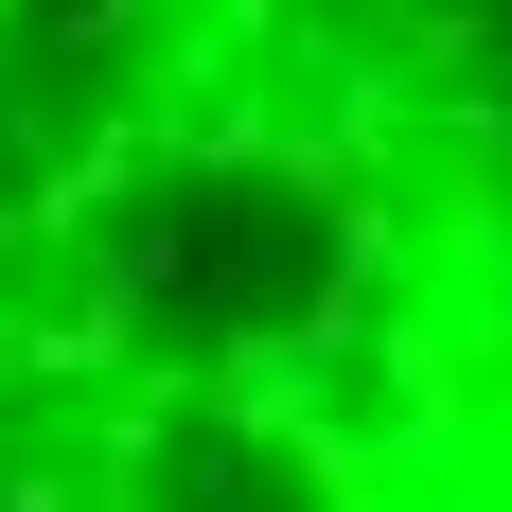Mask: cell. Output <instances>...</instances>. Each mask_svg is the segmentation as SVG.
<instances>
[{
    "mask_svg": "<svg viewBox=\"0 0 512 512\" xmlns=\"http://www.w3.org/2000/svg\"><path fill=\"white\" fill-rule=\"evenodd\" d=\"M0 512H512V18L0 0Z\"/></svg>",
    "mask_w": 512,
    "mask_h": 512,
    "instance_id": "1",
    "label": "cell"
}]
</instances>
